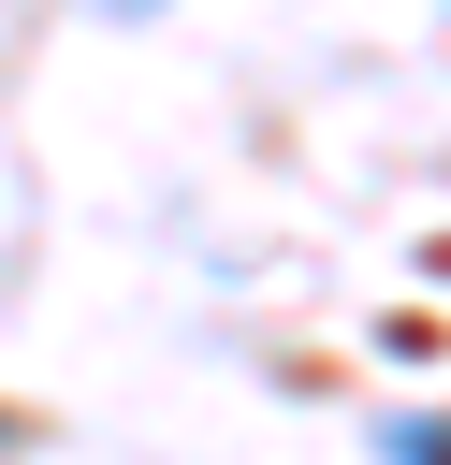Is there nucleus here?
I'll return each instance as SVG.
<instances>
[{"label": "nucleus", "instance_id": "obj_1", "mask_svg": "<svg viewBox=\"0 0 451 465\" xmlns=\"http://www.w3.org/2000/svg\"><path fill=\"white\" fill-rule=\"evenodd\" d=\"M393 465H451V421H436V407H407V421H393Z\"/></svg>", "mask_w": 451, "mask_h": 465}, {"label": "nucleus", "instance_id": "obj_2", "mask_svg": "<svg viewBox=\"0 0 451 465\" xmlns=\"http://www.w3.org/2000/svg\"><path fill=\"white\" fill-rule=\"evenodd\" d=\"M116 15H145V0H116Z\"/></svg>", "mask_w": 451, "mask_h": 465}, {"label": "nucleus", "instance_id": "obj_3", "mask_svg": "<svg viewBox=\"0 0 451 465\" xmlns=\"http://www.w3.org/2000/svg\"><path fill=\"white\" fill-rule=\"evenodd\" d=\"M0 450H15V421H0Z\"/></svg>", "mask_w": 451, "mask_h": 465}]
</instances>
